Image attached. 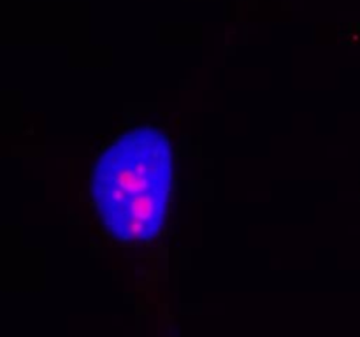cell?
Returning <instances> with one entry per match:
<instances>
[{
    "label": "cell",
    "mask_w": 360,
    "mask_h": 337,
    "mask_svg": "<svg viewBox=\"0 0 360 337\" xmlns=\"http://www.w3.org/2000/svg\"><path fill=\"white\" fill-rule=\"evenodd\" d=\"M171 186V143L153 126H137L102 151L91 199L112 237L150 241L164 227Z\"/></svg>",
    "instance_id": "cell-1"
}]
</instances>
